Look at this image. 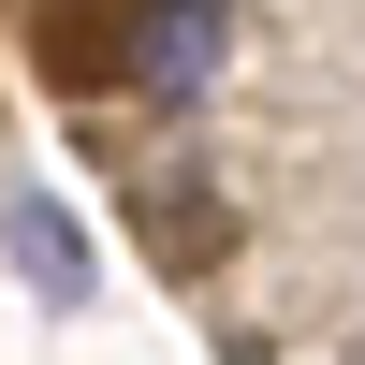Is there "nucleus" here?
Listing matches in <instances>:
<instances>
[{"label":"nucleus","mask_w":365,"mask_h":365,"mask_svg":"<svg viewBox=\"0 0 365 365\" xmlns=\"http://www.w3.org/2000/svg\"><path fill=\"white\" fill-rule=\"evenodd\" d=\"M132 15H146V0H58L44 58H58V73H132Z\"/></svg>","instance_id":"nucleus-2"},{"label":"nucleus","mask_w":365,"mask_h":365,"mask_svg":"<svg viewBox=\"0 0 365 365\" xmlns=\"http://www.w3.org/2000/svg\"><path fill=\"white\" fill-rule=\"evenodd\" d=\"M132 88L146 103H205L220 88V0H146L132 15Z\"/></svg>","instance_id":"nucleus-1"},{"label":"nucleus","mask_w":365,"mask_h":365,"mask_svg":"<svg viewBox=\"0 0 365 365\" xmlns=\"http://www.w3.org/2000/svg\"><path fill=\"white\" fill-rule=\"evenodd\" d=\"M15 249H29V278H44V292H88V249H73L58 205H15Z\"/></svg>","instance_id":"nucleus-3"}]
</instances>
